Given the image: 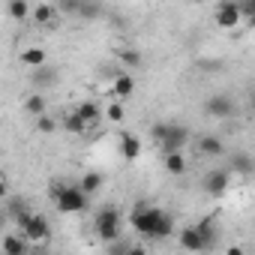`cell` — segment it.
<instances>
[{
  "label": "cell",
  "mask_w": 255,
  "mask_h": 255,
  "mask_svg": "<svg viewBox=\"0 0 255 255\" xmlns=\"http://www.w3.org/2000/svg\"><path fill=\"white\" fill-rule=\"evenodd\" d=\"M48 195L60 213H84L87 201H90V195H84L81 186H72V183H54L48 189Z\"/></svg>",
  "instance_id": "obj_1"
},
{
  "label": "cell",
  "mask_w": 255,
  "mask_h": 255,
  "mask_svg": "<svg viewBox=\"0 0 255 255\" xmlns=\"http://www.w3.org/2000/svg\"><path fill=\"white\" fill-rule=\"evenodd\" d=\"M93 234H96V240H102L108 246L120 240V210L114 204H105V207L96 210V216H93Z\"/></svg>",
  "instance_id": "obj_2"
},
{
  "label": "cell",
  "mask_w": 255,
  "mask_h": 255,
  "mask_svg": "<svg viewBox=\"0 0 255 255\" xmlns=\"http://www.w3.org/2000/svg\"><path fill=\"white\" fill-rule=\"evenodd\" d=\"M159 207L147 204V201H138L132 210H129V225L135 228L138 237H147V240H156V222H159Z\"/></svg>",
  "instance_id": "obj_3"
},
{
  "label": "cell",
  "mask_w": 255,
  "mask_h": 255,
  "mask_svg": "<svg viewBox=\"0 0 255 255\" xmlns=\"http://www.w3.org/2000/svg\"><path fill=\"white\" fill-rule=\"evenodd\" d=\"M18 231L30 246H45L51 240V225H48V216H42V213H33Z\"/></svg>",
  "instance_id": "obj_4"
},
{
  "label": "cell",
  "mask_w": 255,
  "mask_h": 255,
  "mask_svg": "<svg viewBox=\"0 0 255 255\" xmlns=\"http://www.w3.org/2000/svg\"><path fill=\"white\" fill-rule=\"evenodd\" d=\"M189 144V129L183 123H171L168 120V129H165V138H162V156L165 153H183V147Z\"/></svg>",
  "instance_id": "obj_5"
},
{
  "label": "cell",
  "mask_w": 255,
  "mask_h": 255,
  "mask_svg": "<svg viewBox=\"0 0 255 255\" xmlns=\"http://www.w3.org/2000/svg\"><path fill=\"white\" fill-rule=\"evenodd\" d=\"M213 21H216V27H222V30H231V27H237V24L243 21L240 3H234V0H222V3L213 9Z\"/></svg>",
  "instance_id": "obj_6"
},
{
  "label": "cell",
  "mask_w": 255,
  "mask_h": 255,
  "mask_svg": "<svg viewBox=\"0 0 255 255\" xmlns=\"http://www.w3.org/2000/svg\"><path fill=\"white\" fill-rule=\"evenodd\" d=\"M228 183H231V174H228V168H210L207 174H204V180H201V186H204V192L207 195H225L228 192Z\"/></svg>",
  "instance_id": "obj_7"
},
{
  "label": "cell",
  "mask_w": 255,
  "mask_h": 255,
  "mask_svg": "<svg viewBox=\"0 0 255 255\" xmlns=\"http://www.w3.org/2000/svg\"><path fill=\"white\" fill-rule=\"evenodd\" d=\"M204 111H207L210 117H216V120H228V117L234 114V99H231L228 93H213V96H207Z\"/></svg>",
  "instance_id": "obj_8"
},
{
  "label": "cell",
  "mask_w": 255,
  "mask_h": 255,
  "mask_svg": "<svg viewBox=\"0 0 255 255\" xmlns=\"http://www.w3.org/2000/svg\"><path fill=\"white\" fill-rule=\"evenodd\" d=\"M177 243H180L183 252H204V249H207V243H204L198 225H186V228L177 234Z\"/></svg>",
  "instance_id": "obj_9"
},
{
  "label": "cell",
  "mask_w": 255,
  "mask_h": 255,
  "mask_svg": "<svg viewBox=\"0 0 255 255\" xmlns=\"http://www.w3.org/2000/svg\"><path fill=\"white\" fill-rule=\"evenodd\" d=\"M141 138L138 135H132V132H123L120 135V156L126 159V162H135L138 156H141Z\"/></svg>",
  "instance_id": "obj_10"
},
{
  "label": "cell",
  "mask_w": 255,
  "mask_h": 255,
  "mask_svg": "<svg viewBox=\"0 0 255 255\" xmlns=\"http://www.w3.org/2000/svg\"><path fill=\"white\" fill-rule=\"evenodd\" d=\"M33 21L42 27H57V3H39L33 6Z\"/></svg>",
  "instance_id": "obj_11"
},
{
  "label": "cell",
  "mask_w": 255,
  "mask_h": 255,
  "mask_svg": "<svg viewBox=\"0 0 255 255\" xmlns=\"http://www.w3.org/2000/svg\"><path fill=\"white\" fill-rule=\"evenodd\" d=\"M75 114L87 123V126H96L99 120H102V108L96 105V102H90V99H84V102H78L75 105Z\"/></svg>",
  "instance_id": "obj_12"
},
{
  "label": "cell",
  "mask_w": 255,
  "mask_h": 255,
  "mask_svg": "<svg viewBox=\"0 0 255 255\" xmlns=\"http://www.w3.org/2000/svg\"><path fill=\"white\" fill-rule=\"evenodd\" d=\"M21 63L36 72V69H45L48 54H45V48H24V51H21Z\"/></svg>",
  "instance_id": "obj_13"
},
{
  "label": "cell",
  "mask_w": 255,
  "mask_h": 255,
  "mask_svg": "<svg viewBox=\"0 0 255 255\" xmlns=\"http://www.w3.org/2000/svg\"><path fill=\"white\" fill-rule=\"evenodd\" d=\"M3 255H30V243L21 234H6L3 237Z\"/></svg>",
  "instance_id": "obj_14"
},
{
  "label": "cell",
  "mask_w": 255,
  "mask_h": 255,
  "mask_svg": "<svg viewBox=\"0 0 255 255\" xmlns=\"http://www.w3.org/2000/svg\"><path fill=\"white\" fill-rule=\"evenodd\" d=\"M198 225V231H201V237H204V243H207V249L216 243V237H219V225H216V213H210V216H204L201 222H195Z\"/></svg>",
  "instance_id": "obj_15"
},
{
  "label": "cell",
  "mask_w": 255,
  "mask_h": 255,
  "mask_svg": "<svg viewBox=\"0 0 255 255\" xmlns=\"http://www.w3.org/2000/svg\"><path fill=\"white\" fill-rule=\"evenodd\" d=\"M132 93H135L132 75H129V72H117V78H114V96H117V99H129Z\"/></svg>",
  "instance_id": "obj_16"
},
{
  "label": "cell",
  "mask_w": 255,
  "mask_h": 255,
  "mask_svg": "<svg viewBox=\"0 0 255 255\" xmlns=\"http://www.w3.org/2000/svg\"><path fill=\"white\" fill-rule=\"evenodd\" d=\"M198 150H201L204 156H222V153H225V144H222V138H216V135H201V138H198Z\"/></svg>",
  "instance_id": "obj_17"
},
{
  "label": "cell",
  "mask_w": 255,
  "mask_h": 255,
  "mask_svg": "<svg viewBox=\"0 0 255 255\" xmlns=\"http://www.w3.org/2000/svg\"><path fill=\"white\" fill-rule=\"evenodd\" d=\"M162 165H165V171H168L171 177L186 174V156H183V153H165V156H162Z\"/></svg>",
  "instance_id": "obj_18"
},
{
  "label": "cell",
  "mask_w": 255,
  "mask_h": 255,
  "mask_svg": "<svg viewBox=\"0 0 255 255\" xmlns=\"http://www.w3.org/2000/svg\"><path fill=\"white\" fill-rule=\"evenodd\" d=\"M24 111H27L30 117H36V120H39V117H45V114H48V99H45V96H39V93H36V96H27V99H24Z\"/></svg>",
  "instance_id": "obj_19"
},
{
  "label": "cell",
  "mask_w": 255,
  "mask_h": 255,
  "mask_svg": "<svg viewBox=\"0 0 255 255\" xmlns=\"http://www.w3.org/2000/svg\"><path fill=\"white\" fill-rule=\"evenodd\" d=\"M30 12H33V9H30L27 0H9V3H6V15L15 18V21H24Z\"/></svg>",
  "instance_id": "obj_20"
},
{
  "label": "cell",
  "mask_w": 255,
  "mask_h": 255,
  "mask_svg": "<svg viewBox=\"0 0 255 255\" xmlns=\"http://www.w3.org/2000/svg\"><path fill=\"white\" fill-rule=\"evenodd\" d=\"M231 168H234L237 174H243V177H246V174H255V159H252L249 153H237V156L231 159Z\"/></svg>",
  "instance_id": "obj_21"
},
{
  "label": "cell",
  "mask_w": 255,
  "mask_h": 255,
  "mask_svg": "<svg viewBox=\"0 0 255 255\" xmlns=\"http://www.w3.org/2000/svg\"><path fill=\"white\" fill-rule=\"evenodd\" d=\"M78 186H81V192H84V195H93V192H99V189H102V174H99V171H87V174L81 177V183H78Z\"/></svg>",
  "instance_id": "obj_22"
},
{
  "label": "cell",
  "mask_w": 255,
  "mask_h": 255,
  "mask_svg": "<svg viewBox=\"0 0 255 255\" xmlns=\"http://www.w3.org/2000/svg\"><path fill=\"white\" fill-rule=\"evenodd\" d=\"M174 234V216L171 213H159V222H156V240H162V237H171Z\"/></svg>",
  "instance_id": "obj_23"
},
{
  "label": "cell",
  "mask_w": 255,
  "mask_h": 255,
  "mask_svg": "<svg viewBox=\"0 0 255 255\" xmlns=\"http://www.w3.org/2000/svg\"><path fill=\"white\" fill-rule=\"evenodd\" d=\"M63 129H66V132H72V135H81V132L87 129V123L72 111V114H66V117H63Z\"/></svg>",
  "instance_id": "obj_24"
},
{
  "label": "cell",
  "mask_w": 255,
  "mask_h": 255,
  "mask_svg": "<svg viewBox=\"0 0 255 255\" xmlns=\"http://www.w3.org/2000/svg\"><path fill=\"white\" fill-rule=\"evenodd\" d=\"M117 57H120V63H123V66H129V69L141 66V51H135V48H120V51H117Z\"/></svg>",
  "instance_id": "obj_25"
},
{
  "label": "cell",
  "mask_w": 255,
  "mask_h": 255,
  "mask_svg": "<svg viewBox=\"0 0 255 255\" xmlns=\"http://www.w3.org/2000/svg\"><path fill=\"white\" fill-rule=\"evenodd\" d=\"M105 117H108L111 123H120V120H126V111H123V105H120V102L114 99V102H111V105L105 108Z\"/></svg>",
  "instance_id": "obj_26"
},
{
  "label": "cell",
  "mask_w": 255,
  "mask_h": 255,
  "mask_svg": "<svg viewBox=\"0 0 255 255\" xmlns=\"http://www.w3.org/2000/svg\"><path fill=\"white\" fill-rule=\"evenodd\" d=\"M36 129H39V132H54V129H57V120H54L51 114H45V117L36 120Z\"/></svg>",
  "instance_id": "obj_27"
},
{
  "label": "cell",
  "mask_w": 255,
  "mask_h": 255,
  "mask_svg": "<svg viewBox=\"0 0 255 255\" xmlns=\"http://www.w3.org/2000/svg\"><path fill=\"white\" fill-rule=\"evenodd\" d=\"M33 78H36L39 84H54V78H57V75H54L51 69H36V75H33Z\"/></svg>",
  "instance_id": "obj_28"
},
{
  "label": "cell",
  "mask_w": 255,
  "mask_h": 255,
  "mask_svg": "<svg viewBox=\"0 0 255 255\" xmlns=\"http://www.w3.org/2000/svg\"><path fill=\"white\" fill-rule=\"evenodd\" d=\"M81 15H84V18H96V15H102V6H93V3H81Z\"/></svg>",
  "instance_id": "obj_29"
},
{
  "label": "cell",
  "mask_w": 255,
  "mask_h": 255,
  "mask_svg": "<svg viewBox=\"0 0 255 255\" xmlns=\"http://www.w3.org/2000/svg\"><path fill=\"white\" fill-rule=\"evenodd\" d=\"M240 12H243V18H255V0H246V3H240Z\"/></svg>",
  "instance_id": "obj_30"
},
{
  "label": "cell",
  "mask_w": 255,
  "mask_h": 255,
  "mask_svg": "<svg viewBox=\"0 0 255 255\" xmlns=\"http://www.w3.org/2000/svg\"><path fill=\"white\" fill-rule=\"evenodd\" d=\"M126 255H147V249L141 243H129V249H126Z\"/></svg>",
  "instance_id": "obj_31"
},
{
  "label": "cell",
  "mask_w": 255,
  "mask_h": 255,
  "mask_svg": "<svg viewBox=\"0 0 255 255\" xmlns=\"http://www.w3.org/2000/svg\"><path fill=\"white\" fill-rule=\"evenodd\" d=\"M225 255H246V252H243L240 246H228V252H225Z\"/></svg>",
  "instance_id": "obj_32"
},
{
  "label": "cell",
  "mask_w": 255,
  "mask_h": 255,
  "mask_svg": "<svg viewBox=\"0 0 255 255\" xmlns=\"http://www.w3.org/2000/svg\"><path fill=\"white\" fill-rule=\"evenodd\" d=\"M249 27H252V30H255V18H249Z\"/></svg>",
  "instance_id": "obj_33"
}]
</instances>
